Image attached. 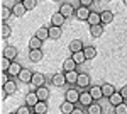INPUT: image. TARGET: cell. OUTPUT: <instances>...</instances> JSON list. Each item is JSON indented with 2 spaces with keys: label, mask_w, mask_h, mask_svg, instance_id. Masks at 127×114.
I'll use <instances>...</instances> for the list:
<instances>
[{
  "label": "cell",
  "mask_w": 127,
  "mask_h": 114,
  "mask_svg": "<svg viewBox=\"0 0 127 114\" xmlns=\"http://www.w3.org/2000/svg\"><path fill=\"white\" fill-rule=\"evenodd\" d=\"M83 53H85L87 60H93V58L97 56V49H95V46H92V44L83 48Z\"/></svg>",
  "instance_id": "33"
},
{
  "label": "cell",
  "mask_w": 127,
  "mask_h": 114,
  "mask_svg": "<svg viewBox=\"0 0 127 114\" xmlns=\"http://www.w3.org/2000/svg\"><path fill=\"white\" fill-rule=\"evenodd\" d=\"M120 94H122V97H124V101H127V85H122L120 87V90H119Z\"/></svg>",
  "instance_id": "41"
},
{
  "label": "cell",
  "mask_w": 127,
  "mask_h": 114,
  "mask_svg": "<svg viewBox=\"0 0 127 114\" xmlns=\"http://www.w3.org/2000/svg\"><path fill=\"white\" fill-rule=\"evenodd\" d=\"M108 102L115 107V106H119V104H122V102H124V97H122L120 92H115V94H112L110 97H108Z\"/></svg>",
  "instance_id": "25"
},
{
  "label": "cell",
  "mask_w": 127,
  "mask_h": 114,
  "mask_svg": "<svg viewBox=\"0 0 127 114\" xmlns=\"http://www.w3.org/2000/svg\"><path fill=\"white\" fill-rule=\"evenodd\" d=\"M64 15L61 14V12H54L53 15H51V26H58V27H63V24H64Z\"/></svg>",
  "instance_id": "8"
},
{
  "label": "cell",
  "mask_w": 127,
  "mask_h": 114,
  "mask_svg": "<svg viewBox=\"0 0 127 114\" xmlns=\"http://www.w3.org/2000/svg\"><path fill=\"white\" fill-rule=\"evenodd\" d=\"M10 34H12V27L7 22H2V26H0V36H2V39H7Z\"/></svg>",
  "instance_id": "26"
},
{
  "label": "cell",
  "mask_w": 127,
  "mask_h": 114,
  "mask_svg": "<svg viewBox=\"0 0 127 114\" xmlns=\"http://www.w3.org/2000/svg\"><path fill=\"white\" fill-rule=\"evenodd\" d=\"M9 114H19V113H17V111H15V113H9Z\"/></svg>",
  "instance_id": "45"
},
{
  "label": "cell",
  "mask_w": 127,
  "mask_h": 114,
  "mask_svg": "<svg viewBox=\"0 0 127 114\" xmlns=\"http://www.w3.org/2000/svg\"><path fill=\"white\" fill-rule=\"evenodd\" d=\"M124 3H126V5H127V0H124Z\"/></svg>",
  "instance_id": "46"
},
{
  "label": "cell",
  "mask_w": 127,
  "mask_h": 114,
  "mask_svg": "<svg viewBox=\"0 0 127 114\" xmlns=\"http://www.w3.org/2000/svg\"><path fill=\"white\" fill-rule=\"evenodd\" d=\"M95 101H93V97H92V94H90V90H81L80 92V101H78V104L81 106V107H85L87 109L90 104H93Z\"/></svg>",
  "instance_id": "1"
},
{
  "label": "cell",
  "mask_w": 127,
  "mask_h": 114,
  "mask_svg": "<svg viewBox=\"0 0 127 114\" xmlns=\"http://www.w3.org/2000/svg\"><path fill=\"white\" fill-rule=\"evenodd\" d=\"M36 94L39 97V101H48L49 99V89L46 85H41V87L36 89Z\"/></svg>",
  "instance_id": "18"
},
{
  "label": "cell",
  "mask_w": 127,
  "mask_h": 114,
  "mask_svg": "<svg viewBox=\"0 0 127 114\" xmlns=\"http://www.w3.org/2000/svg\"><path fill=\"white\" fill-rule=\"evenodd\" d=\"M59 12H61L64 17H73V15H75V12H76V9H75L71 3L64 2V3H61V7H59Z\"/></svg>",
  "instance_id": "6"
},
{
  "label": "cell",
  "mask_w": 127,
  "mask_h": 114,
  "mask_svg": "<svg viewBox=\"0 0 127 114\" xmlns=\"http://www.w3.org/2000/svg\"><path fill=\"white\" fill-rule=\"evenodd\" d=\"M102 113H103V111H102V106L98 104L97 101L87 107V114H102Z\"/></svg>",
  "instance_id": "27"
},
{
  "label": "cell",
  "mask_w": 127,
  "mask_h": 114,
  "mask_svg": "<svg viewBox=\"0 0 127 114\" xmlns=\"http://www.w3.org/2000/svg\"><path fill=\"white\" fill-rule=\"evenodd\" d=\"M32 114H39V113H32Z\"/></svg>",
  "instance_id": "48"
},
{
  "label": "cell",
  "mask_w": 127,
  "mask_h": 114,
  "mask_svg": "<svg viewBox=\"0 0 127 114\" xmlns=\"http://www.w3.org/2000/svg\"><path fill=\"white\" fill-rule=\"evenodd\" d=\"M64 77H66V84H69V85H75L76 80H78L76 70H75V72H64Z\"/></svg>",
  "instance_id": "31"
},
{
  "label": "cell",
  "mask_w": 127,
  "mask_h": 114,
  "mask_svg": "<svg viewBox=\"0 0 127 114\" xmlns=\"http://www.w3.org/2000/svg\"><path fill=\"white\" fill-rule=\"evenodd\" d=\"M37 102H39V97H37V94H36V90H31V92H27V94H26L24 104H27L29 107H34Z\"/></svg>",
  "instance_id": "7"
},
{
  "label": "cell",
  "mask_w": 127,
  "mask_h": 114,
  "mask_svg": "<svg viewBox=\"0 0 127 114\" xmlns=\"http://www.w3.org/2000/svg\"><path fill=\"white\" fill-rule=\"evenodd\" d=\"M12 12H14L15 17H24L26 12H27V9H26V5H24L22 2H19V3H15V5L12 7Z\"/></svg>",
  "instance_id": "15"
},
{
  "label": "cell",
  "mask_w": 127,
  "mask_h": 114,
  "mask_svg": "<svg viewBox=\"0 0 127 114\" xmlns=\"http://www.w3.org/2000/svg\"><path fill=\"white\" fill-rule=\"evenodd\" d=\"M59 111H61L63 114H71L73 111H75V104L69 102V101H64L63 104L59 106Z\"/></svg>",
  "instance_id": "21"
},
{
  "label": "cell",
  "mask_w": 127,
  "mask_h": 114,
  "mask_svg": "<svg viewBox=\"0 0 127 114\" xmlns=\"http://www.w3.org/2000/svg\"><path fill=\"white\" fill-rule=\"evenodd\" d=\"M20 72H22V65H20L19 61H12V65H10V68H9V72H7V73L14 78V77H19Z\"/></svg>",
  "instance_id": "16"
},
{
  "label": "cell",
  "mask_w": 127,
  "mask_h": 114,
  "mask_svg": "<svg viewBox=\"0 0 127 114\" xmlns=\"http://www.w3.org/2000/svg\"><path fill=\"white\" fill-rule=\"evenodd\" d=\"M76 85H78V89H81V90L88 89V87H90V75H88V73H78Z\"/></svg>",
  "instance_id": "5"
},
{
  "label": "cell",
  "mask_w": 127,
  "mask_h": 114,
  "mask_svg": "<svg viewBox=\"0 0 127 114\" xmlns=\"http://www.w3.org/2000/svg\"><path fill=\"white\" fill-rule=\"evenodd\" d=\"M42 43H44V41H41V39L37 38L36 34H34V36L29 39V48H31V49H41Z\"/></svg>",
  "instance_id": "32"
},
{
  "label": "cell",
  "mask_w": 127,
  "mask_h": 114,
  "mask_svg": "<svg viewBox=\"0 0 127 114\" xmlns=\"http://www.w3.org/2000/svg\"><path fill=\"white\" fill-rule=\"evenodd\" d=\"M68 48H69V51L71 53H76V51H83V41L81 39H73L71 43L68 44Z\"/></svg>",
  "instance_id": "17"
},
{
  "label": "cell",
  "mask_w": 127,
  "mask_h": 114,
  "mask_svg": "<svg viewBox=\"0 0 127 114\" xmlns=\"http://www.w3.org/2000/svg\"><path fill=\"white\" fill-rule=\"evenodd\" d=\"M3 89H5V92H7L9 95H14L15 92H17V84H15V82H14V80L10 78L9 82H7V84L3 85Z\"/></svg>",
  "instance_id": "30"
},
{
  "label": "cell",
  "mask_w": 127,
  "mask_h": 114,
  "mask_svg": "<svg viewBox=\"0 0 127 114\" xmlns=\"http://www.w3.org/2000/svg\"><path fill=\"white\" fill-rule=\"evenodd\" d=\"M90 26H97V24H102V17H100V14L98 12H90V17H88V20H87Z\"/></svg>",
  "instance_id": "23"
},
{
  "label": "cell",
  "mask_w": 127,
  "mask_h": 114,
  "mask_svg": "<svg viewBox=\"0 0 127 114\" xmlns=\"http://www.w3.org/2000/svg\"><path fill=\"white\" fill-rule=\"evenodd\" d=\"M36 36L41 39V41H46V39H49V27H39L37 29V32H36Z\"/></svg>",
  "instance_id": "35"
},
{
  "label": "cell",
  "mask_w": 127,
  "mask_h": 114,
  "mask_svg": "<svg viewBox=\"0 0 127 114\" xmlns=\"http://www.w3.org/2000/svg\"><path fill=\"white\" fill-rule=\"evenodd\" d=\"M22 3L26 5V9H27V10H32V9H36L37 0H26V2H22Z\"/></svg>",
  "instance_id": "40"
},
{
  "label": "cell",
  "mask_w": 127,
  "mask_h": 114,
  "mask_svg": "<svg viewBox=\"0 0 127 114\" xmlns=\"http://www.w3.org/2000/svg\"><path fill=\"white\" fill-rule=\"evenodd\" d=\"M100 17H102V24L107 26L114 20V12L112 10H103V12H100Z\"/></svg>",
  "instance_id": "19"
},
{
  "label": "cell",
  "mask_w": 127,
  "mask_h": 114,
  "mask_svg": "<svg viewBox=\"0 0 127 114\" xmlns=\"http://www.w3.org/2000/svg\"><path fill=\"white\" fill-rule=\"evenodd\" d=\"M17 48L15 46H5L3 48V53H2V56L9 58V60H12V61H15V58H17Z\"/></svg>",
  "instance_id": "9"
},
{
  "label": "cell",
  "mask_w": 127,
  "mask_h": 114,
  "mask_svg": "<svg viewBox=\"0 0 127 114\" xmlns=\"http://www.w3.org/2000/svg\"><path fill=\"white\" fill-rule=\"evenodd\" d=\"M19 2H26V0H19Z\"/></svg>",
  "instance_id": "47"
},
{
  "label": "cell",
  "mask_w": 127,
  "mask_h": 114,
  "mask_svg": "<svg viewBox=\"0 0 127 114\" xmlns=\"http://www.w3.org/2000/svg\"><path fill=\"white\" fill-rule=\"evenodd\" d=\"M17 113H19V114H32V113H34V109L29 107L27 104H22L20 107H17Z\"/></svg>",
  "instance_id": "37"
},
{
  "label": "cell",
  "mask_w": 127,
  "mask_h": 114,
  "mask_svg": "<svg viewBox=\"0 0 127 114\" xmlns=\"http://www.w3.org/2000/svg\"><path fill=\"white\" fill-rule=\"evenodd\" d=\"M71 58L78 63V65H83L85 61H87V56H85V53L83 51H76V53H71Z\"/></svg>",
  "instance_id": "34"
},
{
  "label": "cell",
  "mask_w": 127,
  "mask_h": 114,
  "mask_svg": "<svg viewBox=\"0 0 127 114\" xmlns=\"http://www.w3.org/2000/svg\"><path fill=\"white\" fill-rule=\"evenodd\" d=\"M32 77H34V72L32 70H29V68H22V72L19 73V78L22 84H31L32 82Z\"/></svg>",
  "instance_id": "4"
},
{
  "label": "cell",
  "mask_w": 127,
  "mask_h": 114,
  "mask_svg": "<svg viewBox=\"0 0 127 114\" xmlns=\"http://www.w3.org/2000/svg\"><path fill=\"white\" fill-rule=\"evenodd\" d=\"M64 99L69 101V102H73V104H76V102L80 101V90H78V89H75V87H69L68 90H66Z\"/></svg>",
  "instance_id": "2"
},
{
  "label": "cell",
  "mask_w": 127,
  "mask_h": 114,
  "mask_svg": "<svg viewBox=\"0 0 127 114\" xmlns=\"http://www.w3.org/2000/svg\"><path fill=\"white\" fill-rule=\"evenodd\" d=\"M90 7H85V5H80L78 9H76V12H75V17L78 20H88V17H90Z\"/></svg>",
  "instance_id": "3"
},
{
  "label": "cell",
  "mask_w": 127,
  "mask_h": 114,
  "mask_svg": "<svg viewBox=\"0 0 127 114\" xmlns=\"http://www.w3.org/2000/svg\"><path fill=\"white\" fill-rule=\"evenodd\" d=\"M34 109V113H39V114H46L48 113V102L46 101H39L37 104L32 107Z\"/></svg>",
  "instance_id": "28"
},
{
  "label": "cell",
  "mask_w": 127,
  "mask_h": 114,
  "mask_svg": "<svg viewBox=\"0 0 127 114\" xmlns=\"http://www.w3.org/2000/svg\"><path fill=\"white\" fill-rule=\"evenodd\" d=\"M115 114H127V104L126 102H122V104L115 106V111H114Z\"/></svg>",
  "instance_id": "38"
},
{
  "label": "cell",
  "mask_w": 127,
  "mask_h": 114,
  "mask_svg": "<svg viewBox=\"0 0 127 114\" xmlns=\"http://www.w3.org/2000/svg\"><path fill=\"white\" fill-rule=\"evenodd\" d=\"M10 65H12V60H9V58H5V56L0 58V70L2 72H9Z\"/></svg>",
  "instance_id": "36"
},
{
  "label": "cell",
  "mask_w": 127,
  "mask_h": 114,
  "mask_svg": "<svg viewBox=\"0 0 127 114\" xmlns=\"http://www.w3.org/2000/svg\"><path fill=\"white\" fill-rule=\"evenodd\" d=\"M95 0H80V5H85V7H90Z\"/></svg>",
  "instance_id": "42"
},
{
  "label": "cell",
  "mask_w": 127,
  "mask_h": 114,
  "mask_svg": "<svg viewBox=\"0 0 127 114\" xmlns=\"http://www.w3.org/2000/svg\"><path fill=\"white\" fill-rule=\"evenodd\" d=\"M90 94L93 97V101H100V99H103V92H102V85H90Z\"/></svg>",
  "instance_id": "10"
},
{
  "label": "cell",
  "mask_w": 127,
  "mask_h": 114,
  "mask_svg": "<svg viewBox=\"0 0 127 114\" xmlns=\"http://www.w3.org/2000/svg\"><path fill=\"white\" fill-rule=\"evenodd\" d=\"M46 84V77L42 75V73H39V72H34V77H32V82H31V85L32 87H41Z\"/></svg>",
  "instance_id": "11"
},
{
  "label": "cell",
  "mask_w": 127,
  "mask_h": 114,
  "mask_svg": "<svg viewBox=\"0 0 127 114\" xmlns=\"http://www.w3.org/2000/svg\"><path fill=\"white\" fill-rule=\"evenodd\" d=\"M102 92H103V97H110V95L112 94H115V92H117V90H115V87L112 85V84H108V82H105V84H103V85H102Z\"/></svg>",
  "instance_id": "22"
},
{
  "label": "cell",
  "mask_w": 127,
  "mask_h": 114,
  "mask_svg": "<svg viewBox=\"0 0 127 114\" xmlns=\"http://www.w3.org/2000/svg\"><path fill=\"white\" fill-rule=\"evenodd\" d=\"M107 2H112V0H107Z\"/></svg>",
  "instance_id": "49"
},
{
  "label": "cell",
  "mask_w": 127,
  "mask_h": 114,
  "mask_svg": "<svg viewBox=\"0 0 127 114\" xmlns=\"http://www.w3.org/2000/svg\"><path fill=\"white\" fill-rule=\"evenodd\" d=\"M61 34H63L61 27H58V26H51L49 27V39H59Z\"/></svg>",
  "instance_id": "29"
},
{
  "label": "cell",
  "mask_w": 127,
  "mask_h": 114,
  "mask_svg": "<svg viewBox=\"0 0 127 114\" xmlns=\"http://www.w3.org/2000/svg\"><path fill=\"white\" fill-rule=\"evenodd\" d=\"M51 82H53V85H56V87H64L66 77H64V73H54L51 77Z\"/></svg>",
  "instance_id": "12"
},
{
  "label": "cell",
  "mask_w": 127,
  "mask_h": 114,
  "mask_svg": "<svg viewBox=\"0 0 127 114\" xmlns=\"http://www.w3.org/2000/svg\"><path fill=\"white\" fill-rule=\"evenodd\" d=\"M78 67V63L73 60V58H66L64 61H63V72H75Z\"/></svg>",
  "instance_id": "14"
},
{
  "label": "cell",
  "mask_w": 127,
  "mask_h": 114,
  "mask_svg": "<svg viewBox=\"0 0 127 114\" xmlns=\"http://www.w3.org/2000/svg\"><path fill=\"white\" fill-rule=\"evenodd\" d=\"M7 97H9V94H7V92H5V89L2 87V89H0V99H2V101H5Z\"/></svg>",
  "instance_id": "43"
},
{
  "label": "cell",
  "mask_w": 127,
  "mask_h": 114,
  "mask_svg": "<svg viewBox=\"0 0 127 114\" xmlns=\"http://www.w3.org/2000/svg\"><path fill=\"white\" fill-rule=\"evenodd\" d=\"M90 34H92V38H100V36L103 34V24L90 26Z\"/></svg>",
  "instance_id": "24"
},
{
  "label": "cell",
  "mask_w": 127,
  "mask_h": 114,
  "mask_svg": "<svg viewBox=\"0 0 127 114\" xmlns=\"http://www.w3.org/2000/svg\"><path fill=\"white\" fill-rule=\"evenodd\" d=\"M10 78H12V77H10L7 72H2V73H0V87H3L10 80Z\"/></svg>",
  "instance_id": "39"
},
{
  "label": "cell",
  "mask_w": 127,
  "mask_h": 114,
  "mask_svg": "<svg viewBox=\"0 0 127 114\" xmlns=\"http://www.w3.org/2000/svg\"><path fill=\"white\" fill-rule=\"evenodd\" d=\"M42 58H44L42 49H31L29 51V60L32 61V63H39Z\"/></svg>",
  "instance_id": "13"
},
{
  "label": "cell",
  "mask_w": 127,
  "mask_h": 114,
  "mask_svg": "<svg viewBox=\"0 0 127 114\" xmlns=\"http://www.w3.org/2000/svg\"><path fill=\"white\" fill-rule=\"evenodd\" d=\"M85 113H87V111H83L81 107H75V111H73L71 114H85Z\"/></svg>",
  "instance_id": "44"
},
{
  "label": "cell",
  "mask_w": 127,
  "mask_h": 114,
  "mask_svg": "<svg viewBox=\"0 0 127 114\" xmlns=\"http://www.w3.org/2000/svg\"><path fill=\"white\" fill-rule=\"evenodd\" d=\"M10 15H14L12 9L7 7V5H2L0 7V19H2V22H7V19H9Z\"/></svg>",
  "instance_id": "20"
}]
</instances>
